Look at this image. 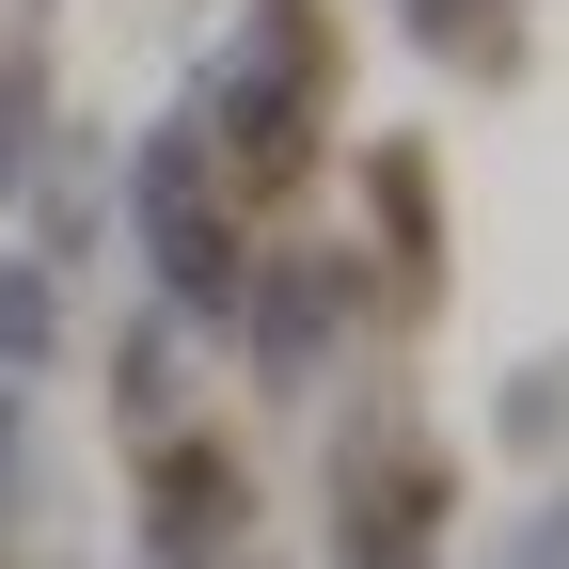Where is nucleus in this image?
<instances>
[{
    "label": "nucleus",
    "mask_w": 569,
    "mask_h": 569,
    "mask_svg": "<svg viewBox=\"0 0 569 569\" xmlns=\"http://www.w3.org/2000/svg\"><path fill=\"white\" fill-rule=\"evenodd\" d=\"M238 507H253V490H238V459H222V443H159V538H174V553H206Z\"/></svg>",
    "instance_id": "obj_1"
},
{
    "label": "nucleus",
    "mask_w": 569,
    "mask_h": 569,
    "mask_svg": "<svg viewBox=\"0 0 569 569\" xmlns=\"http://www.w3.org/2000/svg\"><path fill=\"white\" fill-rule=\"evenodd\" d=\"M0 348H17V365L48 348V284H17V269H0Z\"/></svg>",
    "instance_id": "obj_2"
}]
</instances>
